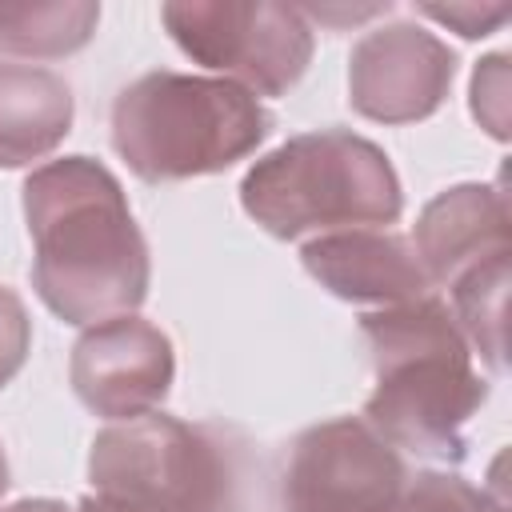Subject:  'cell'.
I'll list each match as a JSON object with an SVG mask.
<instances>
[{"instance_id":"d6986e66","label":"cell","mask_w":512,"mask_h":512,"mask_svg":"<svg viewBox=\"0 0 512 512\" xmlns=\"http://www.w3.org/2000/svg\"><path fill=\"white\" fill-rule=\"evenodd\" d=\"M76 512H140V508H132V504H124V500H112V496L92 492V496H84V500L76 504Z\"/></svg>"},{"instance_id":"ac0fdd59","label":"cell","mask_w":512,"mask_h":512,"mask_svg":"<svg viewBox=\"0 0 512 512\" xmlns=\"http://www.w3.org/2000/svg\"><path fill=\"white\" fill-rule=\"evenodd\" d=\"M420 12L432 16V20H440V24H448V28H456L468 40L488 36L496 24L508 20V8L504 4H496V8H480V4H448V8L444 4H420Z\"/></svg>"},{"instance_id":"44dd1931","label":"cell","mask_w":512,"mask_h":512,"mask_svg":"<svg viewBox=\"0 0 512 512\" xmlns=\"http://www.w3.org/2000/svg\"><path fill=\"white\" fill-rule=\"evenodd\" d=\"M8 492V460H4V448H0V500Z\"/></svg>"},{"instance_id":"6da1fadb","label":"cell","mask_w":512,"mask_h":512,"mask_svg":"<svg viewBox=\"0 0 512 512\" xmlns=\"http://www.w3.org/2000/svg\"><path fill=\"white\" fill-rule=\"evenodd\" d=\"M24 220L32 284L52 316L92 328L144 304L152 264L120 180L92 156H60L28 172Z\"/></svg>"},{"instance_id":"ffe728a7","label":"cell","mask_w":512,"mask_h":512,"mask_svg":"<svg viewBox=\"0 0 512 512\" xmlns=\"http://www.w3.org/2000/svg\"><path fill=\"white\" fill-rule=\"evenodd\" d=\"M0 512H72L64 500H48V496H28V500H16Z\"/></svg>"},{"instance_id":"4fadbf2b","label":"cell","mask_w":512,"mask_h":512,"mask_svg":"<svg viewBox=\"0 0 512 512\" xmlns=\"http://www.w3.org/2000/svg\"><path fill=\"white\" fill-rule=\"evenodd\" d=\"M100 24V4L92 0H0V52L12 56H72L80 52Z\"/></svg>"},{"instance_id":"8992f818","label":"cell","mask_w":512,"mask_h":512,"mask_svg":"<svg viewBox=\"0 0 512 512\" xmlns=\"http://www.w3.org/2000/svg\"><path fill=\"white\" fill-rule=\"evenodd\" d=\"M168 36L204 68L260 96H284L312 60V24L272 0H168Z\"/></svg>"},{"instance_id":"9c48e42d","label":"cell","mask_w":512,"mask_h":512,"mask_svg":"<svg viewBox=\"0 0 512 512\" xmlns=\"http://www.w3.org/2000/svg\"><path fill=\"white\" fill-rule=\"evenodd\" d=\"M68 376L80 404L116 424L160 408L176 380V352L168 332L128 312L80 332Z\"/></svg>"},{"instance_id":"8fae6325","label":"cell","mask_w":512,"mask_h":512,"mask_svg":"<svg viewBox=\"0 0 512 512\" xmlns=\"http://www.w3.org/2000/svg\"><path fill=\"white\" fill-rule=\"evenodd\" d=\"M412 252L432 288H452L464 272L512 256L508 204L496 184H452L424 204L412 232Z\"/></svg>"},{"instance_id":"e0dca14e","label":"cell","mask_w":512,"mask_h":512,"mask_svg":"<svg viewBox=\"0 0 512 512\" xmlns=\"http://www.w3.org/2000/svg\"><path fill=\"white\" fill-rule=\"evenodd\" d=\"M504 64H508L504 56H488V60H480V68L472 76V112L496 140L508 136V128H504Z\"/></svg>"},{"instance_id":"2e32d148","label":"cell","mask_w":512,"mask_h":512,"mask_svg":"<svg viewBox=\"0 0 512 512\" xmlns=\"http://www.w3.org/2000/svg\"><path fill=\"white\" fill-rule=\"evenodd\" d=\"M28 348H32L28 308H24V300L8 284H0V388L24 368Z\"/></svg>"},{"instance_id":"ba28073f","label":"cell","mask_w":512,"mask_h":512,"mask_svg":"<svg viewBox=\"0 0 512 512\" xmlns=\"http://www.w3.org/2000/svg\"><path fill=\"white\" fill-rule=\"evenodd\" d=\"M452 76L456 52L436 32L396 20L356 40L348 56V100L364 120L416 124L448 100Z\"/></svg>"},{"instance_id":"5b68a950","label":"cell","mask_w":512,"mask_h":512,"mask_svg":"<svg viewBox=\"0 0 512 512\" xmlns=\"http://www.w3.org/2000/svg\"><path fill=\"white\" fill-rule=\"evenodd\" d=\"M88 480L100 496L140 512H248V444L220 424H188L144 412L96 432Z\"/></svg>"},{"instance_id":"5bb4252c","label":"cell","mask_w":512,"mask_h":512,"mask_svg":"<svg viewBox=\"0 0 512 512\" xmlns=\"http://www.w3.org/2000/svg\"><path fill=\"white\" fill-rule=\"evenodd\" d=\"M504 296H508V256L464 272L452 284V320L492 372H504Z\"/></svg>"},{"instance_id":"30bf717a","label":"cell","mask_w":512,"mask_h":512,"mask_svg":"<svg viewBox=\"0 0 512 512\" xmlns=\"http://www.w3.org/2000/svg\"><path fill=\"white\" fill-rule=\"evenodd\" d=\"M308 276L320 280L332 296L348 304H412L432 296V280L424 276L412 244L396 232L380 228H348L316 236L300 248Z\"/></svg>"},{"instance_id":"3957f363","label":"cell","mask_w":512,"mask_h":512,"mask_svg":"<svg viewBox=\"0 0 512 512\" xmlns=\"http://www.w3.org/2000/svg\"><path fill=\"white\" fill-rule=\"evenodd\" d=\"M272 112L224 76L156 68L112 100V148L144 184L212 176L252 156Z\"/></svg>"},{"instance_id":"7c38bea8","label":"cell","mask_w":512,"mask_h":512,"mask_svg":"<svg viewBox=\"0 0 512 512\" xmlns=\"http://www.w3.org/2000/svg\"><path fill=\"white\" fill-rule=\"evenodd\" d=\"M72 88L40 64H0V168L52 156L72 132Z\"/></svg>"},{"instance_id":"9a60e30c","label":"cell","mask_w":512,"mask_h":512,"mask_svg":"<svg viewBox=\"0 0 512 512\" xmlns=\"http://www.w3.org/2000/svg\"><path fill=\"white\" fill-rule=\"evenodd\" d=\"M396 512H504V500L476 488L460 472L420 468V472H408Z\"/></svg>"},{"instance_id":"52a82bcc","label":"cell","mask_w":512,"mask_h":512,"mask_svg":"<svg viewBox=\"0 0 512 512\" xmlns=\"http://www.w3.org/2000/svg\"><path fill=\"white\" fill-rule=\"evenodd\" d=\"M404 456L360 416H336L292 440L280 500L284 512H396Z\"/></svg>"},{"instance_id":"277c9868","label":"cell","mask_w":512,"mask_h":512,"mask_svg":"<svg viewBox=\"0 0 512 512\" xmlns=\"http://www.w3.org/2000/svg\"><path fill=\"white\" fill-rule=\"evenodd\" d=\"M244 212L276 240L304 232L384 228L404 212V188L380 144L348 128H320L284 140L240 180Z\"/></svg>"},{"instance_id":"7a4b0ae2","label":"cell","mask_w":512,"mask_h":512,"mask_svg":"<svg viewBox=\"0 0 512 512\" xmlns=\"http://www.w3.org/2000/svg\"><path fill=\"white\" fill-rule=\"evenodd\" d=\"M360 336L376 368L360 420L396 452L464 460V424L488 400V380L476 372L448 300L424 296L364 312Z\"/></svg>"}]
</instances>
